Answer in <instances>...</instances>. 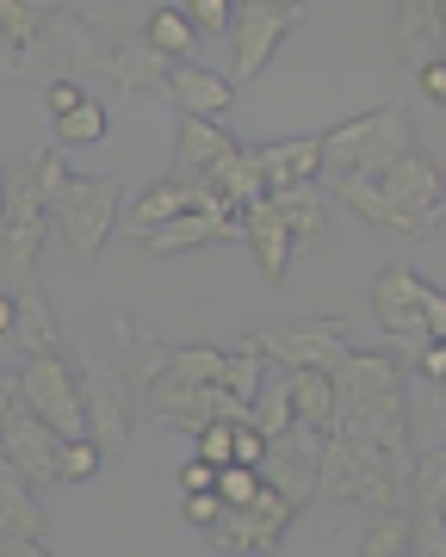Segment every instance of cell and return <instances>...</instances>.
Instances as JSON below:
<instances>
[{
    "label": "cell",
    "instance_id": "cell-1",
    "mask_svg": "<svg viewBox=\"0 0 446 557\" xmlns=\"http://www.w3.org/2000/svg\"><path fill=\"white\" fill-rule=\"evenodd\" d=\"M335 384V428L329 434L354 440L366 453H379L385 465L409 471V421H404V366L379 347V354H360L347 347V359L329 372Z\"/></svg>",
    "mask_w": 446,
    "mask_h": 557
},
{
    "label": "cell",
    "instance_id": "cell-2",
    "mask_svg": "<svg viewBox=\"0 0 446 557\" xmlns=\"http://www.w3.org/2000/svg\"><path fill=\"white\" fill-rule=\"evenodd\" d=\"M329 193L366 218L372 230H385V236H434L441 230V193H446V174L441 161L422 156V149H409V156L385 161V168H372V174H354V180H329Z\"/></svg>",
    "mask_w": 446,
    "mask_h": 557
},
{
    "label": "cell",
    "instance_id": "cell-3",
    "mask_svg": "<svg viewBox=\"0 0 446 557\" xmlns=\"http://www.w3.org/2000/svg\"><path fill=\"white\" fill-rule=\"evenodd\" d=\"M44 236H50V211H44L38 186H32V168L25 161L0 168V292L7 298L38 285Z\"/></svg>",
    "mask_w": 446,
    "mask_h": 557
},
{
    "label": "cell",
    "instance_id": "cell-4",
    "mask_svg": "<svg viewBox=\"0 0 446 557\" xmlns=\"http://www.w3.org/2000/svg\"><path fill=\"white\" fill-rule=\"evenodd\" d=\"M404 478L397 465H385L379 453H366L342 434H323V453H317V490H329L347 508H366L372 520L404 515Z\"/></svg>",
    "mask_w": 446,
    "mask_h": 557
},
{
    "label": "cell",
    "instance_id": "cell-5",
    "mask_svg": "<svg viewBox=\"0 0 446 557\" xmlns=\"http://www.w3.org/2000/svg\"><path fill=\"white\" fill-rule=\"evenodd\" d=\"M119 211H124V180L112 174H69L57 199H50V230L69 242V255L94 267L106 255V242L119 236Z\"/></svg>",
    "mask_w": 446,
    "mask_h": 557
},
{
    "label": "cell",
    "instance_id": "cell-6",
    "mask_svg": "<svg viewBox=\"0 0 446 557\" xmlns=\"http://www.w3.org/2000/svg\"><path fill=\"white\" fill-rule=\"evenodd\" d=\"M416 149V124H409L404 100H385L379 112H360V119L335 124L323 137V174L329 180H354V174H372L385 161L409 156Z\"/></svg>",
    "mask_w": 446,
    "mask_h": 557
},
{
    "label": "cell",
    "instance_id": "cell-7",
    "mask_svg": "<svg viewBox=\"0 0 446 557\" xmlns=\"http://www.w3.org/2000/svg\"><path fill=\"white\" fill-rule=\"evenodd\" d=\"M372 317L391 341H441L446 335V292L416 278L409 267H385L372 278Z\"/></svg>",
    "mask_w": 446,
    "mask_h": 557
},
{
    "label": "cell",
    "instance_id": "cell-8",
    "mask_svg": "<svg viewBox=\"0 0 446 557\" xmlns=\"http://www.w3.org/2000/svg\"><path fill=\"white\" fill-rule=\"evenodd\" d=\"M305 0H243V7H230V50H236V62H230V87H248V81L267 69V57L280 50L298 25H305Z\"/></svg>",
    "mask_w": 446,
    "mask_h": 557
},
{
    "label": "cell",
    "instance_id": "cell-9",
    "mask_svg": "<svg viewBox=\"0 0 446 557\" xmlns=\"http://www.w3.org/2000/svg\"><path fill=\"white\" fill-rule=\"evenodd\" d=\"M20 403L57 440H87L82 384H75V366H69L62 354H32V359H25V366H20Z\"/></svg>",
    "mask_w": 446,
    "mask_h": 557
},
{
    "label": "cell",
    "instance_id": "cell-10",
    "mask_svg": "<svg viewBox=\"0 0 446 557\" xmlns=\"http://www.w3.org/2000/svg\"><path fill=\"white\" fill-rule=\"evenodd\" d=\"M248 347L261 359H280V372H335L347 359V329L335 317H305L248 335Z\"/></svg>",
    "mask_w": 446,
    "mask_h": 557
},
{
    "label": "cell",
    "instance_id": "cell-11",
    "mask_svg": "<svg viewBox=\"0 0 446 557\" xmlns=\"http://www.w3.org/2000/svg\"><path fill=\"white\" fill-rule=\"evenodd\" d=\"M82 416H87V440H94V453L100 458H124V446H131V384H119L112 372H106L100 359L87 354L82 359Z\"/></svg>",
    "mask_w": 446,
    "mask_h": 557
},
{
    "label": "cell",
    "instance_id": "cell-12",
    "mask_svg": "<svg viewBox=\"0 0 446 557\" xmlns=\"http://www.w3.org/2000/svg\"><path fill=\"white\" fill-rule=\"evenodd\" d=\"M317 453H323V434H310V428H285L280 440H267V458L255 465L261 490H273L292 508H310V502L323 496L317 490Z\"/></svg>",
    "mask_w": 446,
    "mask_h": 557
},
{
    "label": "cell",
    "instance_id": "cell-13",
    "mask_svg": "<svg viewBox=\"0 0 446 557\" xmlns=\"http://www.w3.org/2000/svg\"><path fill=\"white\" fill-rule=\"evenodd\" d=\"M298 520V508L292 502H280L273 490H261V496L248 502V508H223L218 527H211V545L218 552H236V557H267V552H280V539L285 527Z\"/></svg>",
    "mask_w": 446,
    "mask_h": 557
},
{
    "label": "cell",
    "instance_id": "cell-14",
    "mask_svg": "<svg viewBox=\"0 0 446 557\" xmlns=\"http://www.w3.org/2000/svg\"><path fill=\"white\" fill-rule=\"evenodd\" d=\"M261 193H292L323 180V137H285V143H248Z\"/></svg>",
    "mask_w": 446,
    "mask_h": 557
},
{
    "label": "cell",
    "instance_id": "cell-15",
    "mask_svg": "<svg viewBox=\"0 0 446 557\" xmlns=\"http://www.w3.org/2000/svg\"><path fill=\"white\" fill-rule=\"evenodd\" d=\"M162 100L174 106V119H205V124H223L230 100H236V87L218 75V69H205V62H174L162 81Z\"/></svg>",
    "mask_w": 446,
    "mask_h": 557
},
{
    "label": "cell",
    "instance_id": "cell-16",
    "mask_svg": "<svg viewBox=\"0 0 446 557\" xmlns=\"http://www.w3.org/2000/svg\"><path fill=\"white\" fill-rule=\"evenodd\" d=\"M57 446H62V440L50 434L25 403L0 421V458H7L25 483H57Z\"/></svg>",
    "mask_w": 446,
    "mask_h": 557
},
{
    "label": "cell",
    "instance_id": "cell-17",
    "mask_svg": "<svg viewBox=\"0 0 446 557\" xmlns=\"http://www.w3.org/2000/svg\"><path fill=\"white\" fill-rule=\"evenodd\" d=\"M236 149V137L223 131V124H205V119H174V168L168 180H181L186 193H199L205 174L218 168L223 156Z\"/></svg>",
    "mask_w": 446,
    "mask_h": 557
},
{
    "label": "cell",
    "instance_id": "cell-18",
    "mask_svg": "<svg viewBox=\"0 0 446 557\" xmlns=\"http://www.w3.org/2000/svg\"><path fill=\"white\" fill-rule=\"evenodd\" d=\"M106 32H112V20H106ZM100 81H112V87H124V94H156L162 100V81H168V62L149 50V44L131 32H112L106 38V57H100Z\"/></svg>",
    "mask_w": 446,
    "mask_h": 557
},
{
    "label": "cell",
    "instance_id": "cell-19",
    "mask_svg": "<svg viewBox=\"0 0 446 557\" xmlns=\"http://www.w3.org/2000/svg\"><path fill=\"white\" fill-rule=\"evenodd\" d=\"M441 32H446V7L441 0H404L391 7V44L409 69H428L441 62Z\"/></svg>",
    "mask_w": 446,
    "mask_h": 557
},
{
    "label": "cell",
    "instance_id": "cell-20",
    "mask_svg": "<svg viewBox=\"0 0 446 557\" xmlns=\"http://www.w3.org/2000/svg\"><path fill=\"white\" fill-rule=\"evenodd\" d=\"M243 236H248V248H255L261 278H267V285H280L285 267H292V236H285V223H280V211H273L267 193L255 205H243Z\"/></svg>",
    "mask_w": 446,
    "mask_h": 557
},
{
    "label": "cell",
    "instance_id": "cell-21",
    "mask_svg": "<svg viewBox=\"0 0 446 557\" xmlns=\"http://www.w3.org/2000/svg\"><path fill=\"white\" fill-rule=\"evenodd\" d=\"M273 199V211H280L285 236L305 242V248H323L329 242V199L323 186H292V193H267Z\"/></svg>",
    "mask_w": 446,
    "mask_h": 557
},
{
    "label": "cell",
    "instance_id": "cell-22",
    "mask_svg": "<svg viewBox=\"0 0 446 557\" xmlns=\"http://www.w3.org/2000/svg\"><path fill=\"white\" fill-rule=\"evenodd\" d=\"M50 515H44V502L32 496V483L0 458V539H44Z\"/></svg>",
    "mask_w": 446,
    "mask_h": 557
},
{
    "label": "cell",
    "instance_id": "cell-23",
    "mask_svg": "<svg viewBox=\"0 0 446 557\" xmlns=\"http://www.w3.org/2000/svg\"><path fill=\"white\" fill-rule=\"evenodd\" d=\"M285 379V403H292V428L329 434L335 428V384L329 372H280Z\"/></svg>",
    "mask_w": 446,
    "mask_h": 557
},
{
    "label": "cell",
    "instance_id": "cell-24",
    "mask_svg": "<svg viewBox=\"0 0 446 557\" xmlns=\"http://www.w3.org/2000/svg\"><path fill=\"white\" fill-rule=\"evenodd\" d=\"M186 211H193V193H186L181 180H156L131 211H119V230L137 242V236H149V230H162V223L186 218Z\"/></svg>",
    "mask_w": 446,
    "mask_h": 557
},
{
    "label": "cell",
    "instance_id": "cell-25",
    "mask_svg": "<svg viewBox=\"0 0 446 557\" xmlns=\"http://www.w3.org/2000/svg\"><path fill=\"white\" fill-rule=\"evenodd\" d=\"M13 341H20V354H62L57 341V317H50V304H44L38 285H25V292H13Z\"/></svg>",
    "mask_w": 446,
    "mask_h": 557
},
{
    "label": "cell",
    "instance_id": "cell-26",
    "mask_svg": "<svg viewBox=\"0 0 446 557\" xmlns=\"http://www.w3.org/2000/svg\"><path fill=\"white\" fill-rule=\"evenodd\" d=\"M156 57L174 69V62H193V50H199V32L186 25V13L181 7H149V20H143V32H137Z\"/></svg>",
    "mask_w": 446,
    "mask_h": 557
},
{
    "label": "cell",
    "instance_id": "cell-27",
    "mask_svg": "<svg viewBox=\"0 0 446 557\" xmlns=\"http://www.w3.org/2000/svg\"><path fill=\"white\" fill-rule=\"evenodd\" d=\"M441 490H446V453L434 446L428 458H416L404 478V515H441Z\"/></svg>",
    "mask_w": 446,
    "mask_h": 557
},
{
    "label": "cell",
    "instance_id": "cell-28",
    "mask_svg": "<svg viewBox=\"0 0 446 557\" xmlns=\"http://www.w3.org/2000/svg\"><path fill=\"white\" fill-rule=\"evenodd\" d=\"M106 131H112V124H106V106L94 100V94H87V100L75 106L69 119H50V137H57V149H94V143H106Z\"/></svg>",
    "mask_w": 446,
    "mask_h": 557
},
{
    "label": "cell",
    "instance_id": "cell-29",
    "mask_svg": "<svg viewBox=\"0 0 446 557\" xmlns=\"http://www.w3.org/2000/svg\"><path fill=\"white\" fill-rule=\"evenodd\" d=\"M248 428L261 440H280L292 428V403H285V379H261L255 403H248Z\"/></svg>",
    "mask_w": 446,
    "mask_h": 557
},
{
    "label": "cell",
    "instance_id": "cell-30",
    "mask_svg": "<svg viewBox=\"0 0 446 557\" xmlns=\"http://www.w3.org/2000/svg\"><path fill=\"white\" fill-rule=\"evenodd\" d=\"M261 379H267V359L255 354L248 341L236 347V354H223V391H230V397L243 403V409L255 403V391H261Z\"/></svg>",
    "mask_w": 446,
    "mask_h": 557
},
{
    "label": "cell",
    "instance_id": "cell-31",
    "mask_svg": "<svg viewBox=\"0 0 446 557\" xmlns=\"http://www.w3.org/2000/svg\"><path fill=\"white\" fill-rule=\"evenodd\" d=\"M106 458L94 453V440H62L57 446V483H94Z\"/></svg>",
    "mask_w": 446,
    "mask_h": 557
},
{
    "label": "cell",
    "instance_id": "cell-32",
    "mask_svg": "<svg viewBox=\"0 0 446 557\" xmlns=\"http://www.w3.org/2000/svg\"><path fill=\"white\" fill-rule=\"evenodd\" d=\"M360 557H409V515L372 520V533H366Z\"/></svg>",
    "mask_w": 446,
    "mask_h": 557
},
{
    "label": "cell",
    "instance_id": "cell-33",
    "mask_svg": "<svg viewBox=\"0 0 446 557\" xmlns=\"http://www.w3.org/2000/svg\"><path fill=\"white\" fill-rule=\"evenodd\" d=\"M211 490H218L223 508H248V502L261 496V471H255V465H223Z\"/></svg>",
    "mask_w": 446,
    "mask_h": 557
},
{
    "label": "cell",
    "instance_id": "cell-34",
    "mask_svg": "<svg viewBox=\"0 0 446 557\" xmlns=\"http://www.w3.org/2000/svg\"><path fill=\"white\" fill-rule=\"evenodd\" d=\"M25 168H32V186H38L44 211H50V199H57L62 186H69V168H62V156H57V149H38V156L25 161Z\"/></svg>",
    "mask_w": 446,
    "mask_h": 557
},
{
    "label": "cell",
    "instance_id": "cell-35",
    "mask_svg": "<svg viewBox=\"0 0 446 557\" xmlns=\"http://www.w3.org/2000/svg\"><path fill=\"white\" fill-rule=\"evenodd\" d=\"M181 13H186V25H193V32H205V38L230 32V0H186Z\"/></svg>",
    "mask_w": 446,
    "mask_h": 557
},
{
    "label": "cell",
    "instance_id": "cell-36",
    "mask_svg": "<svg viewBox=\"0 0 446 557\" xmlns=\"http://www.w3.org/2000/svg\"><path fill=\"white\" fill-rule=\"evenodd\" d=\"M230 428H236V421H211V428H199V453L193 458H205V465H211V471H223V465H230Z\"/></svg>",
    "mask_w": 446,
    "mask_h": 557
},
{
    "label": "cell",
    "instance_id": "cell-37",
    "mask_svg": "<svg viewBox=\"0 0 446 557\" xmlns=\"http://www.w3.org/2000/svg\"><path fill=\"white\" fill-rule=\"evenodd\" d=\"M261 458H267V440L255 434L248 421H236V428H230V465H261Z\"/></svg>",
    "mask_w": 446,
    "mask_h": 557
},
{
    "label": "cell",
    "instance_id": "cell-38",
    "mask_svg": "<svg viewBox=\"0 0 446 557\" xmlns=\"http://www.w3.org/2000/svg\"><path fill=\"white\" fill-rule=\"evenodd\" d=\"M181 515L199 527V533H211L218 527V515H223V502H218V490H199V496H181Z\"/></svg>",
    "mask_w": 446,
    "mask_h": 557
},
{
    "label": "cell",
    "instance_id": "cell-39",
    "mask_svg": "<svg viewBox=\"0 0 446 557\" xmlns=\"http://www.w3.org/2000/svg\"><path fill=\"white\" fill-rule=\"evenodd\" d=\"M82 100H87L82 81H50V87H44V106H50V119H69V112H75Z\"/></svg>",
    "mask_w": 446,
    "mask_h": 557
},
{
    "label": "cell",
    "instance_id": "cell-40",
    "mask_svg": "<svg viewBox=\"0 0 446 557\" xmlns=\"http://www.w3.org/2000/svg\"><path fill=\"white\" fill-rule=\"evenodd\" d=\"M409 366H416L428 384H441V379H446V347H441V341H422V347L409 354Z\"/></svg>",
    "mask_w": 446,
    "mask_h": 557
},
{
    "label": "cell",
    "instance_id": "cell-41",
    "mask_svg": "<svg viewBox=\"0 0 446 557\" xmlns=\"http://www.w3.org/2000/svg\"><path fill=\"white\" fill-rule=\"evenodd\" d=\"M211 483H218V471H211L205 458H186L181 465V496H199V490H211Z\"/></svg>",
    "mask_w": 446,
    "mask_h": 557
},
{
    "label": "cell",
    "instance_id": "cell-42",
    "mask_svg": "<svg viewBox=\"0 0 446 557\" xmlns=\"http://www.w3.org/2000/svg\"><path fill=\"white\" fill-rule=\"evenodd\" d=\"M416 81H422V100H428V106H446V69H441V62L416 69Z\"/></svg>",
    "mask_w": 446,
    "mask_h": 557
},
{
    "label": "cell",
    "instance_id": "cell-43",
    "mask_svg": "<svg viewBox=\"0 0 446 557\" xmlns=\"http://www.w3.org/2000/svg\"><path fill=\"white\" fill-rule=\"evenodd\" d=\"M13 409H20V372H7V366H0V421L13 416Z\"/></svg>",
    "mask_w": 446,
    "mask_h": 557
},
{
    "label": "cell",
    "instance_id": "cell-44",
    "mask_svg": "<svg viewBox=\"0 0 446 557\" xmlns=\"http://www.w3.org/2000/svg\"><path fill=\"white\" fill-rule=\"evenodd\" d=\"M0 341H13V298L0 292Z\"/></svg>",
    "mask_w": 446,
    "mask_h": 557
}]
</instances>
